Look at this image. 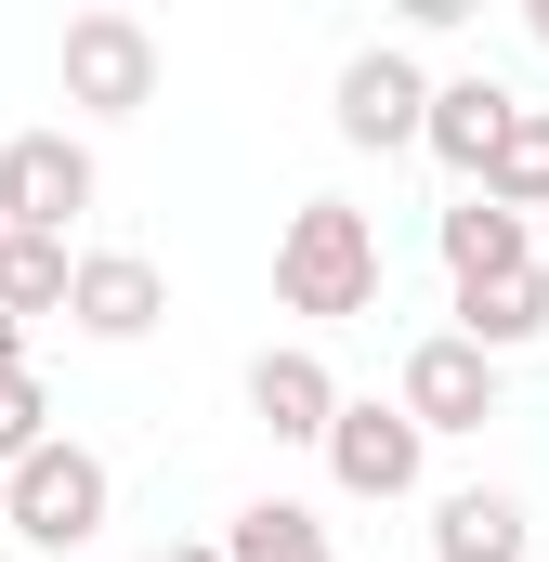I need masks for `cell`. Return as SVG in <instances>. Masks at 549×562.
<instances>
[{
    "mask_svg": "<svg viewBox=\"0 0 549 562\" xmlns=\"http://www.w3.org/2000/svg\"><path fill=\"white\" fill-rule=\"evenodd\" d=\"M274 301L340 327V314H380V223L354 196H301L288 236H274Z\"/></svg>",
    "mask_w": 549,
    "mask_h": 562,
    "instance_id": "obj_1",
    "label": "cell"
},
{
    "mask_svg": "<svg viewBox=\"0 0 549 562\" xmlns=\"http://www.w3.org/2000/svg\"><path fill=\"white\" fill-rule=\"evenodd\" d=\"M105 510H119V471H105L92 445H66V431L0 471V537H26V550H92Z\"/></svg>",
    "mask_w": 549,
    "mask_h": 562,
    "instance_id": "obj_2",
    "label": "cell"
},
{
    "mask_svg": "<svg viewBox=\"0 0 549 562\" xmlns=\"http://www.w3.org/2000/svg\"><path fill=\"white\" fill-rule=\"evenodd\" d=\"M66 105L79 119H144L157 105V26L144 13H66Z\"/></svg>",
    "mask_w": 549,
    "mask_h": 562,
    "instance_id": "obj_3",
    "label": "cell"
},
{
    "mask_svg": "<svg viewBox=\"0 0 549 562\" xmlns=\"http://www.w3.org/2000/svg\"><path fill=\"white\" fill-rule=\"evenodd\" d=\"M92 183H105V170H92L79 132H53V119L13 132L0 144V236H66V223L92 210Z\"/></svg>",
    "mask_w": 549,
    "mask_h": 562,
    "instance_id": "obj_4",
    "label": "cell"
},
{
    "mask_svg": "<svg viewBox=\"0 0 549 562\" xmlns=\"http://www.w3.org/2000/svg\"><path fill=\"white\" fill-rule=\"evenodd\" d=\"M418 105H432V66H418L406 40H367V53L340 66V92H327V119H340V144H367V157H393V144H418Z\"/></svg>",
    "mask_w": 549,
    "mask_h": 562,
    "instance_id": "obj_5",
    "label": "cell"
},
{
    "mask_svg": "<svg viewBox=\"0 0 549 562\" xmlns=\"http://www.w3.org/2000/svg\"><path fill=\"white\" fill-rule=\"evenodd\" d=\"M393 406L418 419V445H445V431H484V419H497V367H484L458 327H432V340H406V380H393Z\"/></svg>",
    "mask_w": 549,
    "mask_h": 562,
    "instance_id": "obj_6",
    "label": "cell"
},
{
    "mask_svg": "<svg viewBox=\"0 0 549 562\" xmlns=\"http://www.w3.org/2000/svg\"><path fill=\"white\" fill-rule=\"evenodd\" d=\"M314 458H327L340 497H418V471H432V445H418L406 406H354V393H340V419H327Z\"/></svg>",
    "mask_w": 549,
    "mask_h": 562,
    "instance_id": "obj_7",
    "label": "cell"
},
{
    "mask_svg": "<svg viewBox=\"0 0 549 562\" xmlns=\"http://www.w3.org/2000/svg\"><path fill=\"white\" fill-rule=\"evenodd\" d=\"M157 314H170V276H157L144 249H79V262H66V327H79V340H144Z\"/></svg>",
    "mask_w": 549,
    "mask_h": 562,
    "instance_id": "obj_8",
    "label": "cell"
},
{
    "mask_svg": "<svg viewBox=\"0 0 549 562\" xmlns=\"http://www.w3.org/2000/svg\"><path fill=\"white\" fill-rule=\"evenodd\" d=\"M249 419H262L274 445H327V419H340V380H327V353H301V340L249 353Z\"/></svg>",
    "mask_w": 549,
    "mask_h": 562,
    "instance_id": "obj_9",
    "label": "cell"
},
{
    "mask_svg": "<svg viewBox=\"0 0 549 562\" xmlns=\"http://www.w3.org/2000/svg\"><path fill=\"white\" fill-rule=\"evenodd\" d=\"M497 132H511V92L471 66V79H432V105H418V144L458 170V183H484V157H497Z\"/></svg>",
    "mask_w": 549,
    "mask_h": 562,
    "instance_id": "obj_10",
    "label": "cell"
},
{
    "mask_svg": "<svg viewBox=\"0 0 549 562\" xmlns=\"http://www.w3.org/2000/svg\"><path fill=\"white\" fill-rule=\"evenodd\" d=\"M458 340H471L484 367H511L524 340H549V276L524 262V276H484V288H458Z\"/></svg>",
    "mask_w": 549,
    "mask_h": 562,
    "instance_id": "obj_11",
    "label": "cell"
},
{
    "mask_svg": "<svg viewBox=\"0 0 549 562\" xmlns=\"http://www.w3.org/2000/svg\"><path fill=\"white\" fill-rule=\"evenodd\" d=\"M524 497H497V484H458V497H432V562H524Z\"/></svg>",
    "mask_w": 549,
    "mask_h": 562,
    "instance_id": "obj_12",
    "label": "cell"
},
{
    "mask_svg": "<svg viewBox=\"0 0 549 562\" xmlns=\"http://www.w3.org/2000/svg\"><path fill=\"white\" fill-rule=\"evenodd\" d=\"M432 236H445V276H458V288H484V276H524V262H537V236H524L511 210H484V196H458V210H445Z\"/></svg>",
    "mask_w": 549,
    "mask_h": 562,
    "instance_id": "obj_13",
    "label": "cell"
},
{
    "mask_svg": "<svg viewBox=\"0 0 549 562\" xmlns=\"http://www.w3.org/2000/svg\"><path fill=\"white\" fill-rule=\"evenodd\" d=\"M484 210H549V105H511V132H497V157H484V183H471Z\"/></svg>",
    "mask_w": 549,
    "mask_h": 562,
    "instance_id": "obj_14",
    "label": "cell"
},
{
    "mask_svg": "<svg viewBox=\"0 0 549 562\" xmlns=\"http://www.w3.org/2000/svg\"><path fill=\"white\" fill-rule=\"evenodd\" d=\"M223 562H340V550H327V524H314L301 497H249V510L223 524Z\"/></svg>",
    "mask_w": 549,
    "mask_h": 562,
    "instance_id": "obj_15",
    "label": "cell"
},
{
    "mask_svg": "<svg viewBox=\"0 0 549 562\" xmlns=\"http://www.w3.org/2000/svg\"><path fill=\"white\" fill-rule=\"evenodd\" d=\"M66 236H0V314L26 327V314H66Z\"/></svg>",
    "mask_w": 549,
    "mask_h": 562,
    "instance_id": "obj_16",
    "label": "cell"
},
{
    "mask_svg": "<svg viewBox=\"0 0 549 562\" xmlns=\"http://www.w3.org/2000/svg\"><path fill=\"white\" fill-rule=\"evenodd\" d=\"M26 445H53V393H40L26 367H0V471H13Z\"/></svg>",
    "mask_w": 549,
    "mask_h": 562,
    "instance_id": "obj_17",
    "label": "cell"
},
{
    "mask_svg": "<svg viewBox=\"0 0 549 562\" xmlns=\"http://www.w3.org/2000/svg\"><path fill=\"white\" fill-rule=\"evenodd\" d=\"M0 367H26V327H13V314H0Z\"/></svg>",
    "mask_w": 549,
    "mask_h": 562,
    "instance_id": "obj_18",
    "label": "cell"
},
{
    "mask_svg": "<svg viewBox=\"0 0 549 562\" xmlns=\"http://www.w3.org/2000/svg\"><path fill=\"white\" fill-rule=\"evenodd\" d=\"M524 26H537V53H549V0H524Z\"/></svg>",
    "mask_w": 549,
    "mask_h": 562,
    "instance_id": "obj_19",
    "label": "cell"
},
{
    "mask_svg": "<svg viewBox=\"0 0 549 562\" xmlns=\"http://www.w3.org/2000/svg\"><path fill=\"white\" fill-rule=\"evenodd\" d=\"M170 562H223V550H170Z\"/></svg>",
    "mask_w": 549,
    "mask_h": 562,
    "instance_id": "obj_20",
    "label": "cell"
}]
</instances>
